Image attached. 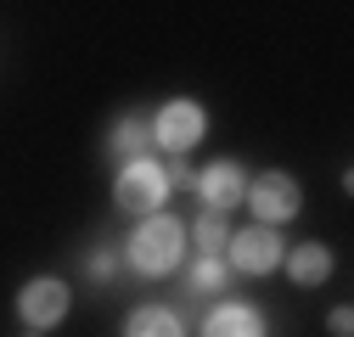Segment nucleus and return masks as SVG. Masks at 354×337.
Instances as JSON below:
<instances>
[{
	"label": "nucleus",
	"mask_w": 354,
	"mask_h": 337,
	"mask_svg": "<svg viewBox=\"0 0 354 337\" xmlns=\"http://www.w3.org/2000/svg\"><path fill=\"white\" fill-rule=\"evenodd\" d=\"M118 259L124 270H136L147 281H163L186 264V220H174L169 208H152V214L136 220V231H129L118 242Z\"/></svg>",
	"instance_id": "f257e3e1"
},
{
	"label": "nucleus",
	"mask_w": 354,
	"mask_h": 337,
	"mask_svg": "<svg viewBox=\"0 0 354 337\" xmlns=\"http://www.w3.org/2000/svg\"><path fill=\"white\" fill-rule=\"evenodd\" d=\"M174 197V180H169V163L158 152H141V157H124L118 175H113V208L129 220L152 214V208H169Z\"/></svg>",
	"instance_id": "f03ea898"
},
{
	"label": "nucleus",
	"mask_w": 354,
	"mask_h": 337,
	"mask_svg": "<svg viewBox=\"0 0 354 337\" xmlns=\"http://www.w3.org/2000/svg\"><path fill=\"white\" fill-rule=\"evenodd\" d=\"M12 309H17V326H23V331L46 337V331H57V326L73 315V287H68L62 276H51V270H39V276H28V281L17 287Z\"/></svg>",
	"instance_id": "7ed1b4c3"
},
{
	"label": "nucleus",
	"mask_w": 354,
	"mask_h": 337,
	"mask_svg": "<svg viewBox=\"0 0 354 337\" xmlns=\"http://www.w3.org/2000/svg\"><path fill=\"white\" fill-rule=\"evenodd\" d=\"M203 141H208V107L197 96H169L152 113V146L163 157H192Z\"/></svg>",
	"instance_id": "20e7f679"
},
{
	"label": "nucleus",
	"mask_w": 354,
	"mask_h": 337,
	"mask_svg": "<svg viewBox=\"0 0 354 337\" xmlns=\"http://www.w3.org/2000/svg\"><path fill=\"white\" fill-rule=\"evenodd\" d=\"M242 208L253 220H264V225H292L304 214V186H298V175H287V168H259V175H248Z\"/></svg>",
	"instance_id": "39448f33"
},
{
	"label": "nucleus",
	"mask_w": 354,
	"mask_h": 337,
	"mask_svg": "<svg viewBox=\"0 0 354 337\" xmlns=\"http://www.w3.org/2000/svg\"><path fill=\"white\" fill-rule=\"evenodd\" d=\"M281 253H287L281 225L253 220V225L231 231V242H225V264H231V276H276V270H281Z\"/></svg>",
	"instance_id": "423d86ee"
},
{
	"label": "nucleus",
	"mask_w": 354,
	"mask_h": 337,
	"mask_svg": "<svg viewBox=\"0 0 354 337\" xmlns=\"http://www.w3.org/2000/svg\"><path fill=\"white\" fill-rule=\"evenodd\" d=\"M192 191L203 197V208H219V214H231L242 208V191H248V168L236 157H214L192 175Z\"/></svg>",
	"instance_id": "0eeeda50"
},
{
	"label": "nucleus",
	"mask_w": 354,
	"mask_h": 337,
	"mask_svg": "<svg viewBox=\"0 0 354 337\" xmlns=\"http://www.w3.org/2000/svg\"><path fill=\"white\" fill-rule=\"evenodd\" d=\"M281 270H287V281H292V287L315 292V287H326V281H332L337 259H332V247H326L321 236H309V242H292V247L281 253Z\"/></svg>",
	"instance_id": "6e6552de"
},
{
	"label": "nucleus",
	"mask_w": 354,
	"mask_h": 337,
	"mask_svg": "<svg viewBox=\"0 0 354 337\" xmlns=\"http://www.w3.org/2000/svg\"><path fill=\"white\" fill-rule=\"evenodd\" d=\"M270 320H264L259 304H242V298H219L203 320V337H264Z\"/></svg>",
	"instance_id": "1a4fd4ad"
},
{
	"label": "nucleus",
	"mask_w": 354,
	"mask_h": 337,
	"mask_svg": "<svg viewBox=\"0 0 354 337\" xmlns=\"http://www.w3.org/2000/svg\"><path fill=\"white\" fill-rule=\"evenodd\" d=\"M152 152V118L147 113H118L113 130H107V157L124 163V157H141Z\"/></svg>",
	"instance_id": "9d476101"
},
{
	"label": "nucleus",
	"mask_w": 354,
	"mask_h": 337,
	"mask_svg": "<svg viewBox=\"0 0 354 337\" xmlns=\"http://www.w3.org/2000/svg\"><path fill=\"white\" fill-rule=\"evenodd\" d=\"M124 337H186V320L174 304H136L124 315Z\"/></svg>",
	"instance_id": "9b49d317"
},
{
	"label": "nucleus",
	"mask_w": 354,
	"mask_h": 337,
	"mask_svg": "<svg viewBox=\"0 0 354 337\" xmlns=\"http://www.w3.org/2000/svg\"><path fill=\"white\" fill-rule=\"evenodd\" d=\"M225 287H231V264H225V253H197L192 270H186V292H197V298H219Z\"/></svg>",
	"instance_id": "f8f14e48"
},
{
	"label": "nucleus",
	"mask_w": 354,
	"mask_h": 337,
	"mask_svg": "<svg viewBox=\"0 0 354 337\" xmlns=\"http://www.w3.org/2000/svg\"><path fill=\"white\" fill-rule=\"evenodd\" d=\"M186 242H192L197 253H225V242H231V214H219V208H203V214L186 225Z\"/></svg>",
	"instance_id": "ddd939ff"
},
{
	"label": "nucleus",
	"mask_w": 354,
	"mask_h": 337,
	"mask_svg": "<svg viewBox=\"0 0 354 337\" xmlns=\"http://www.w3.org/2000/svg\"><path fill=\"white\" fill-rule=\"evenodd\" d=\"M118 270H124L118 247H91V253H84V276H91V281H113Z\"/></svg>",
	"instance_id": "4468645a"
},
{
	"label": "nucleus",
	"mask_w": 354,
	"mask_h": 337,
	"mask_svg": "<svg viewBox=\"0 0 354 337\" xmlns=\"http://www.w3.org/2000/svg\"><path fill=\"white\" fill-rule=\"evenodd\" d=\"M326 331H332V337H348V331H354V309H348V304H332V315H326Z\"/></svg>",
	"instance_id": "2eb2a0df"
}]
</instances>
